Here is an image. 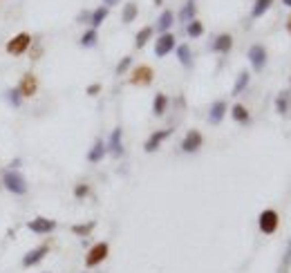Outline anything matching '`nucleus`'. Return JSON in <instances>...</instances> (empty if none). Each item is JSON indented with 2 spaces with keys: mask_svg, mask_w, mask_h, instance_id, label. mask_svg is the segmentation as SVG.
Segmentation results:
<instances>
[{
  "mask_svg": "<svg viewBox=\"0 0 291 273\" xmlns=\"http://www.w3.org/2000/svg\"><path fill=\"white\" fill-rule=\"evenodd\" d=\"M92 229H94V222H87V224H74L72 226V233L74 235H90Z\"/></svg>",
  "mask_w": 291,
  "mask_h": 273,
  "instance_id": "obj_24",
  "label": "nucleus"
},
{
  "mask_svg": "<svg viewBox=\"0 0 291 273\" xmlns=\"http://www.w3.org/2000/svg\"><path fill=\"white\" fill-rule=\"evenodd\" d=\"M108 244L106 242H99V244H94L90 249V253H87V257H85V264L87 266H96V264H101L103 260H106L108 257Z\"/></svg>",
  "mask_w": 291,
  "mask_h": 273,
  "instance_id": "obj_3",
  "label": "nucleus"
},
{
  "mask_svg": "<svg viewBox=\"0 0 291 273\" xmlns=\"http://www.w3.org/2000/svg\"><path fill=\"white\" fill-rule=\"evenodd\" d=\"M287 29H289V34H291V16H289V20H287Z\"/></svg>",
  "mask_w": 291,
  "mask_h": 273,
  "instance_id": "obj_37",
  "label": "nucleus"
},
{
  "mask_svg": "<svg viewBox=\"0 0 291 273\" xmlns=\"http://www.w3.org/2000/svg\"><path fill=\"white\" fill-rule=\"evenodd\" d=\"M231 47H233V36L231 34H220L215 38V43H213V49L220 51V54H226Z\"/></svg>",
  "mask_w": 291,
  "mask_h": 273,
  "instance_id": "obj_14",
  "label": "nucleus"
},
{
  "mask_svg": "<svg viewBox=\"0 0 291 273\" xmlns=\"http://www.w3.org/2000/svg\"><path fill=\"white\" fill-rule=\"evenodd\" d=\"M200 146H202V135L197 130H190L188 135L184 137V141H181V150L184 152H195V150H200Z\"/></svg>",
  "mask_w": 291,
  "mask_h": 273,
  "instance_id": "obj_11",
  "label": "nucleus"
},
{
  "mask_svg": "<svg viewBox=\"0 0 291 273\" xmlns=\"http://www.w3.org/2000/svg\"><path fill=\"white\" fill-rule=\"evenodd\" d=\"M114 157H121L123 154V143H121V128H114L112 135H110V146H108Z\"/></svg>",
  "mask_w": 291,
  "mask_h": 273,
  "instance_id": "obj_12",
  "label": "nucleus"
},
{
  "mask_svg": "<svg viewBox=\"0 0 291 273\" xmlns=\"http://www.w3.org/2000/svg\"><path fill=\"white\" fill-rule=\"evenodd\" d=\"M38 56H40V47H38V45H36V47L32 49V59L36 61V59H38Z\"/></svg>",
  "mask_w": 291,
  "mask_h": 273,
  "instance_id": "obj_35",
  "label": "nucleus"
},
{
  "mask_svg": "<svg viewBox=\"0 0 291 273\" xmlns=\"http://www.w3.org/2000/svg\"><path fill=\"white\" fill-rule=\"evenodd\" d=\"M170 25H173V12H164L162 16H159L157 27L162 29V32H166V29H170Z\"/></svg>",
  "mask_w": 291,
  "mask_h": 273,
  "instance_id": "obj_25",
  "label": "nucleus"
},
{
  "mask_svg": "<svg viewBox=\"0 0 291 273\" xmlns=\"http://www.w3.org/2000/svg\"><path fill=\"white\" fill-rule=\"evenodd\" d=\"M106 16H108V7H99L96 12L90 16V25H92V27H99V25L106 20Z\"/></svg>",
  "mask_w": 291,
  "mask_h": 273,
  "instance_id": "obj_21",
  "label": "nucleus"
},
{
  "mask_svg": "<svg viewBox=\"0 0 291 273\" xmlns=\"http://www.w3.org/2000/svg\"><path fill=\"white\" fill-rule=\"evenodd\" d=\"M121 18H123V23H132V20L137 18V5H134V3H128L126 7H123Z\"/></svg>",
  "mask_w": 291,
  "mask_h": 273,
  "instance_id": "obj_22",
  "label": "nucleus"
},
{
  "mask_svg": "<svg viewBox=\"0 0 291 273\" xmlns=\"http://www.w3.org/2000/svg\"><path fill=\"white\" fill-rule=\"evenodd\" d=\"M153 79H155V72L148 68V65H141V68H137L132 72V83L134 85H148V83H153Z\"/></svg>",
  "mask_w": 291,
  "mask_h": 273,
  "instance_id": "obj_7",
  "label": "nucleus"
},
{
  "mask_svg": "<svg viewBox=\"0 0 291 273\" xmlns=\"http://www.w3.org/2000/svg\"><path fill=\"white\" fill-rule=\"evenodd\" d=\"M249 61H251L253 70H262L264 63H267V49L262 47V45H253L251 49H249Z\"/></svg>",
  "mask_w": 291,
  "mask_h": 273,
  "instance_id": "obj_5",
  "label": "nucleus"
},
{
  "mask_svg": "<svg viewBox=\"0 0 291 273\" xmlns=\"http://www.w3.org/2000/svg\"><path fill=\"white\" fill-rule=\"evenodd\" d=\"M258 222H260V231H262V233L271 235L273 231L278 229V213H275V210H262Z\"/></svg>",
  "mask_w": 291,
  "mask_h": 273,
  "instance_id": "obj_4",
  "label": "nucleus"
},
{
  "mask_svg": "<svg viewBox=\"0 0 291 273\" xmlns=\"http://www.w3.org/2000/svg\"><path fill=\"white\" fill-rule=\"evenodd\" d=\"M289 101H291V92H282V94L275 99V107H278L280 115H287L289 112Z\"/></svg>",
  "mask_w": 291,
  "mask_h": 273,
  "instance_id": "obj_17",
  "label": "nucleus"
},
{
  "mask_svg": "<svg viewBox=\"0 0 291 273\" xmlns=\"http://www.w3.org/2000/svg\"><path fill=\"white\" fill-rule=\"evenodd\" d=\"M99 90H101V85H96V83H94V85L87 87V94H90V96H92V94H99Z\"/></svg>",
  "mask_w": 291,
  "mask_h": 273,
  "instance_id": "obj_34",
  "label": "nucleus"
},
{
  "mask_svg": "<svg viewBox=\"0 0 291 273\" xmlns=\"http://www.w3.org/2000/svg\"><path fill=\"white\" fill-rule=\"evenodd\" d=\"M282 3H284V5H287V7H291V0H282Z\"/></svg>",
  "mask_w": 291,
  "mask_h": 273,
  "instance_id": "obj_38",
  "label": "nucleus"
},
{
  "mask_svg": "<svg viewBox=\"0 0 291 273\" xmlns=\"http://www.w3.org/2000/svg\"><path fill=\"white\" fill-rule=\"evenodd\" d=\"M247 85H249V72H240V76H237V83H235V87H233V94H240Z\"/></svg>",
  "mask_w": 291,
  "mask_h": 273,
  "instance_id": "obj_27",
  "label": "nucleus"
},
{
  "mask_svg": "<svg viewBox=\"0 0 291 273\" xmlns=\"http://www.w3.org/2000/svg\"><path fill=\"white\" fill-rule=\"evenodd\" d=\"M47 251H50V246L45 244V246H36V249H32L27 255L23 257V266H34V264H38L40 260H43L45 255H47Z\"/></svg>",
  "mask_w": 291,
  "mask_h": 273,
  "instance_id": "obj_9",
  "label": "nucleus"
},
{
  "mask_svg": "<svg viewBox=\"0 0 291 273\" xmlns=\"http://www.w3.org/2000/svg\"><path fill=\"white\" fill-rule=\"evenodd\" d=\"M103 154H106V143L96 141L94 146H92V150L87 152V159H90L92 163H96V161H101V159H103Z\"/></svg>",
  "mask_w": 291,
  "mask_h": 273,
  "instance_id": "obj_16",
  "label": "nucleus"
},
{
  "mask_svg": "<svg viewBox=\"0 0 291 273\" xmlns=\"http://www.w3.org/2000/svg\"><path fill=\"white\" fill-rule=\"evenodd\" d=\"M166 105H168V99H166V94H157L155 96V105H153V110H155V115H164L166 112Z\"/></svg>",
  "mask_w": 291,
  "mask_h": 273,
  "instance_id": "obj_23",
  "label": "nucleus"
},
{
  "mask_svg": "<svg viewBox=\"0 0 291 273\" xmlns=\"http://www.w3.org/2000/svg\"><path fill=\"white\" fill-rule=\"evenodd\" d=\"M273 5V0H256V5H253V12H251V16L253 18H260L262 14H267V9Z\"/></svg>",
  "mask_w": 291,
  "mask_h": 273,
  "instance_id": "obj_18",
  "label": "nucleus"
},
{
  "mask_svg": "<svg viewBox=\"0 0 291 273\" xmlns=\"http://www.w3.org/2000/svg\"><path fill=\"white\" fill-rule=\"evenodd\" d=\"M74 195H76V197H85V195H87V186H85V184H81V186H76Z\"/></svg>",
  "mask_w": 291,
  "mask_h": 273,
  "instance_id": "obj_33",
  "label": "nucleus"
},
{
  "mask_svg": "<svg viewBox=\"0 0 291 273\" xmlns=\"http://www.w3.org/2000/svg\"><path fill=\"white\" fill-rule=\"evenodd\" d=\"M94 43H96V32H94V29H90V32L83 34V38H81V45H83V47H92Z\"/></svg>",
  "mask_w": 291,
  "mask_h": 273,
  "instance_id": "obj_31",
  "label": "nucleus"
},
{
  "mask_svg": "<svg viewBox=\"0 0 291 273\" xmlns=\"http://www.w3.org/2000/svg\"><path fill=\"white\" fill-rule=\"evenodd\" d=\"M170 132H173V130H159V132H153V137H150L148 141H146V146H143L146 152H155V150H157L159 143H162L166 137H170Z\"/></svg>",
  "mask_w": 291,
  "mask_h": 273,
  "instance_id": "obj_13",
  "label": "nucleus"
},
{
  "mask_svg": "<svg viewBox=\"0 0 291 273\" xmlns=\"http://www.w3.org/2000/svg\"><path fill=\"white\" fill-rule=\"evenodd\" d=\"M5 96H7V101H9V103H12V105H14V107H18V105H20V103H23V96H20L18 87H16V90H9V92H7V94H5Z\"/></svg>",
  "mask_w": 291,
  "mask_h": 273,
  "instance_id": "obj_30",
  "label": "nucleus"
},
{
  "mask_svg": "<svg viewBox=\"0 0 291 273\" xmlns=\"http://www.w3.org/2000/svg\"><path fill=\"white\" fill-rule=\"evenodd\" d=\"M226 115V103L224 101H215L211 105V115H209V121L211 123H220Z\"/></svg>",
  "mask_w": 291,
  "mask_h": 273,
  "instance_id": "obj_15",
  "label": "nucleus"
},
{
  "mask_svg": "<svg viewBox=\"0 0 291 273\" xmlns=\"http://www.w3.org/2000/svg\"><path fill=\"white\" fill-rule=\"evenodd\" d=\"M193 16H195V3L190 0V3H186V5H184V9H181L179 18L186 23V20H193Z\"/></svg>",
  "mask_w": 291,
  "mask_h": 273,
  "instance_id": "obj_26",
  "label": "nucleus"
},
{
  "mask_svg": "<svg viewBox=\"0 0 291 273\" xmlns=\"http://www.w3.org/2000/svg\"><path fill=\"white\" fill-rule=\"evenodd\" d=\"M29 45H32V36H29L27 32H23V34L14 36V38L7 43V51L12 56H20V54H25V51L29 49Z\"/></svg>",
  "mask_w": 291,
  "mask_h": 273,
  "instance_id": "obj_2",
  "label": "nucleus"
},
{
  "mask_svg": "<svg viewBox=\"0 0 291 273\" xmlns=\"http://www.w3.org/2000/svg\"><path fill=\"white\" fill-rule=\"evenodd\" d=\"M173 47H175V36L166 32L164 36H159L157 45H155V54H157V56H166V54H170V49H173Z\"/></svg>",
  "mask_w": 291,
  "mask_h": 273,
  "instance_id": "obj_10",
  "label": "nucleus"
},
{
  "mask_svg": "<svg viewBox=\"0 0 291 273\" xmlns=\"http://www.w3.org/2000/svg\"><path fill=\"white\" fill-rule=\"evenodd\" d=\"M177 56H179L181 65H190V49H188V45H179V47H177Z\"/></svg>",
  "mask_w": 291,
  "mask_h": 273,
  "instance_id": "obj_29",
  "label": "nucleus"
},
{
  "mask_svg": "<svg viewBox=\"0 0 291 273\" xmlns=\"http://www.w3.org/2000/svg\"><path fill=\"white\" fill-rule=\"evenodd\" d=\"M130 63H132V59H130V56H126V59H123L121 63L117 65V74H123V72H126V70L130 68Z\"/></svg>",
  "mask_w": 291,
  "mask_h": 273,
  "instance_id": "obj_32",
  "label": "nucleus"
},
{
  "mask_svg": "<svg viewBox=\"0 0 291 273\" xmlns=\"http://www.w3.org/2000/svg\"><path fill=\"white\" fill-rule=\"evenodd\" d=\"M103 3H106V5H108V7H112V5H117V3H119V0H103Z\"/></svg>",
  "mask_w": 291,
  "mask_h": 273,
  "instance_id": "obj_36",
  "label": "nucleus"
},
{
  "mask_svg": "<svg viewBox=\"0 0 291 273\" xmlns=\"http://www.w3.org/2000/svg\"><path fill=\"white\" fill-rule=\"evenodd\" d=\"M150 36H153V27H143L141 32L137 34V38H134V45H137V47L141 49L143 45H146V43H148V40H150Z\"/></svg>",
  "mask_w": 291,
  "mask_h": 273,
  "instance_id": "obj_20",
  "label": "nucleus"
},
{
  "mask_svg": "<svg viewBox=\"0 0 291 273\" xmlns=\"http://www.w3.org/2000/svg\"><path fill=\"white\" fill-rule=\"evenodd\" d=\"M202 32H204V27H202L200 20H190V23H188V36H190V38L202 36Z\"/></svg>",
  "mask_w": 291,
  "mask_h": 273,
  "instance_id": "obj_28",
  "label": "nucleus"
},
{
  "mask_svg": "<svg viewBox=\"0 0 291 273\" xmlns=\"http://www.w3.org/2000/svg\"><path fill=\"white\" fill-rule=\"evenodd\" d=\"M3 184L5 188L9 190V193H16V195H25L27 193V182H25V177L16 171H7L3 175Z\"/></svg>",
  "mask_w": 291,
  "mask_h": 273,
  "instance_id": "obj_1",
  "label": "nucleus"
},
{
  "mask_svg": "<svg viewBox=\"0 0 291 273\" xmlns=\"http://www.w3.org/2000/svg\"><path fill=\"white\" fill-rule=\"evenodd\" d=\"M233 119L235 121H240V123H249V110L244 105H240V103H235V105H233Z\"/></svg>",
  "mask_w": 291,
  "mask_h": 273,
  "instance_id": "obj_19",
  "label": "nucleus"
},
{
  "mask_svg": "<svg viewBox=\"0 0 291 273\" xmlns=\"http://www.w3.org/2000/svg\"><path fill=\"white\" fill-rule=\"evenodd\" d=\"M56 229V222L54 220H47V217H36L29 222V231H34V233H40V235H45V233H52V231Z\"/></svg>",
  "mask_w": 291,
  "mask_h": 273,
  "instance_id": "obj_8",
  "label": "nucleus"
},
{
  "mask_svg": "<svg viewBox=\"0 0 291 273\" xmlns=\"http://www.w3.org/2000/svg\"><path fill=\"white\" fill-rule=\"evenodd\" d=\"M36 90H38V81H36V76L34 74H25L23 79H20V85H18V92H20V96H34L36 94Z\"/></svg>",
  "mask_w": 291,
  "mask_h": 273,
  "instance_id": "obj_6",
  "label": "nucleus"
}]
</instances>
